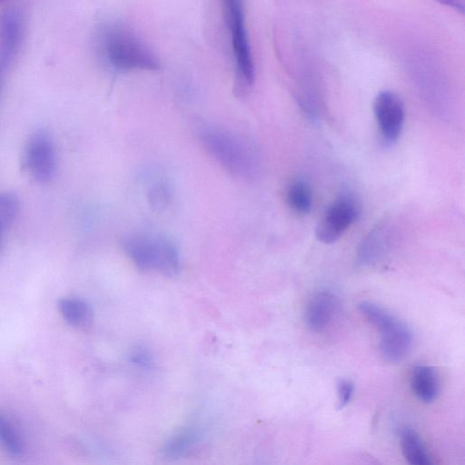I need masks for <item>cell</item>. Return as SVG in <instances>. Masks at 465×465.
<instances>
[{"label":"cell","instance_id":"obj_1","mask_svg":"<svg viewBox=\"0 0 465 465\" xmlns=\"http://www.w3.org/2000/svg\"><path fill=\"white\" fill-rule=\"evenodd\" d=\"M200 135L208 152L230 173L243 180L258 176V155L242 137L227 130L209 126L203 128Z\"/></svg>","mask_w":465,"mask_h":465},{"label":"cell","instance_id":"obj_2","mask_svg":"<svg viewBox=\"0 0 465 465\" xmlns=\"http://www.w3.org/2000/svg\"><path fill=\"white\" fill-rule=\"evenodd\" d=\"M122 244L128 257L143 271H157L169 277L179 272V252L165 237L136 233L125 237Z\"/></svg>","mask_w":465,"mask_h":465},{"label":"cell","instance_id":"obj_3","mask_svg":"<svg viewBox=\"0 0 465 465\" xmlns=\"http://www.w3.org/2000/svg\"><path fill=\"white\" fill-rule=\"evenodd\" d=\"M104 46L109 63L119 70L160 68L156 54L126 27L114 25L104 35Z\"/></svg>","mask_w":465,"mask_h":465},{"label":"cell","instance_id":"obj_4","mask_svg":"<svg viewBox=\"0 0 465 465\" xmlns=\"http://www.w3.org/2000/svg\"><path fill=\"white\" fill-rule=\"evenodd\" d=\"M361 313L381 333L380 351L389 362H398L409 353L412 345V333L409 327L381 306L361 302L358 305Z\"/></svg>","mask_w":465,"mask_h":465},{"label":"cell","instance_id":"obj_5","mask_svg":"<svg viewBox=\"0 0 465 465\" xmlns=\"http://www.w3.org/2000/svg\"><path fill=\"white\" fill-rule=\"evenodd\" d=\"M224 15L231 31L232 45L236 64V90L244 92L255 78L254 64L248 41L242 0H222Z\"/></svg>","mask_w":465,"mask_h":465},{"label":"cell","instance_id":"obj_6","mask_svg":"<svg viewBox=\"0 0 465 465\" xmlns=\"http://www.w3.org/2000/svg\"><path fill=\"white\" fill-rule=\"evenodd\" d=\"M25 164L31 176L40 183H48L57 171L54 142L45 130L35 131L25 148Z\"/></svg>","mask_w":465,"mask_h":465},{"label":"cell","instance_id":"obj_7","mask_svg":"<svg viewBox=\"0 0 465 465\" xmlns=\"http://www.w3.org/2000/svg\"><path fill=\"white\" fill-rule=\"evenodd\" d=\"M360 213L358 203L351 196H341L325 211L315 227L316 238L323 243H332L357 220Z\"/></svg>","mask_w":465,"mask_h":465},{"label":"cell","instance_id":"obj_8","mask_svg":"<svg viewBox=\"0 0 465 465\" xmlns=\"http://www.w3.org/2000/svg\"><path fill=\"white\" fill-rule=\"evenodd\" d=\"M373 113L382 143L392 145L403 129L405 109L402 100L392 91H382L374 99Z\"/></svg>","mask_w":465,"mask_h":465},{"label":"cell","instance_id":"obj_9","mask_svg":"<svg viewBox=\"0 0 465 465\" xmlns=\"http://www.w3.org/2000/svg\"><path fill=\"white\" fill-rule=\"evenodd\" d=\"M24 28V18L17 8L9 7L0 14V68L5 67L16 56Z\"/></svg>","mask_w":465,"mask_h":465},{"label":"cell","instance_id":"obj_10","mask_svg":"<svg viewBox=\"0 0 465 465\" xmlns=\"http://www.w3.org/2000/svg\"><path fill=\"white\" fill-rule=\"evenodd\" d=\"M393 240V230L388 223H382L371 229L362 239L357 260L361 265H372L381 261L388 253Z\"/></svg>","mask_w":465,"mask_h":465},{"label":"cell","instance_id":"obj_11","mask_svg":"<svg viewBox=\"0 0 465 465\" xmlns=\"http://www.w3.org/2000/svg\"><path fill=\"white\" fill-rule=\"evenodd\" d=\"M338 299L333 292L321 290L312 294L304 312L306 324L314 331L325 330L338 310Z\"/></svg>","mask_w":465,"mask_h":465},{"label":"cell","instance_id":"obj_12","mask_svg":"<svg viewBox=\"0 0 465 465\" xmlns=\"http://www.w3.org/2000/svg\"><path fill=\"white\" fill-rule=\"evenodd\" d=\"M411 387L416 397L426 403L435 401L439 381L435 370L429 365H417L411 375Z\"/></svg>","mask_w":465,"mask_h":465},{"label":"cell","instance_id":"obj_13","mask_svg":"<svg viewBox=\"0 0 465 465\" xmlns=\"http://www.w3.org/2000/svg\"><path fill=\"white\" fill-rule=\"evenodd\" d=\"M201 439V431L194 427L180 429L165 440L162 452L168 458L182 457L200 442Z\"/></svg>","mask_w":465,"mask_h":465},{"label":"cell","instance_id":"obj_14","mask_svg":"<svg viewBox=\"0 0 465 465\" xmlns=\"http://www.w3.org/2000/svg\"><path fill=\"white\" fill-rule=\"evenodd\" d=\"M58 308L64 319L74 327H87L93 322L92 307L83 299L76 297L60 299Z\"/></svg>","mask_w":465,"mask_h":465},{"label":"cell","instance_id":"obj_15","mask_svg":"<svg viewBox=\"0 0 465 465\" xmlns=\"http://www.w3.org/2000/svg\"><path fill=\"white\" fill-rule=\"evenodd\" d=\"M401 449L405 460L412 465H430L428 450L420 435L410 428L402 430L401 434Z\"/></svg>","mask_w":465,"mask_h":465},{"label":"cell","instance_id":"obj_16","mask_svg":"<svg viewBox=\"0 0 465 465\" xmlns=\"http://www.w3.org/2000/svg\"><path fill=\"white\" fill-rule=\"evenodd\" d=\"M285 197L289 207L299 214H307L312 209V190L303 180L291 182L287 186Z\"/></svg>","mask_w":465,"mask_h":465},{"label":"cell","instance_id":"obj_17","mask_svg":"<svg viewBox=\"0 0 465 465\" xmlns=\"http://www.w3.org/2000/svg\"><path fill=\"white\" fill-rule=\"evenodd\" d=\"M18 197L10 192L0 193V250L19 213Z\"/></svg>","mask_w":465,"mask_h":465},{"label":"cell","instance_id":"obj_18","mask_svg":"<svg viewBox=\"0 0 465 465\" xmlns=\"http://www.w3.org/2000/svg\"><path fill=\"white\" fill-rule=\"evenodd\" d=\"M0 444L11 455L20 456L23 451L21 439L8 419L0 411Z\"/></svg>","mask_w":465,"mask_h":465},{"label":"cell","instance_id":"obj_19","mask_svg":"<svg viewBox=\"0 0 465 465\" xmlns=\"http://www.w3.org/2000/svg\"><path fill=\"white\" fill-rule=\"evenodd\" d=\"M338 406L344 408L351 401L354 392V383L348 379H341L338 382Z\"/></svg>","mask_w":465,"mask_h":465},{"label":"cell","instance_id":"obj_20","mask_svg":"<svg viewBox=\"0 0 465 465\" xmlns=\"http://www.w3.org/2000/svg\"><path fill=\"white\" fill-rule=\"evenodd\" d=\"M169 195L170 192L167 186L158 184L150 191L149 200L153 206L162 208L167 204Z\"/></svg>","mask_w":465,"mask_h":465},{"label":"cell","instance_id":"obj_21","mask_svg":"<svg viewBox=\"0 0 465 465\" xmlns=\"http://www.w3.org/2000/svg\"><path fill=\"white\" fill-rule=\"evenodd\" d=\"M131 361L139 366L148 367L152 362L149 352L142 347L134 349L131 354Z\"/></svg>","mask_w":465,"mask_h":465},{"label":"cell","instance_id":"obj_22","mask_svg":"<svg viewBox=\"0 0 465 465\" xmlns=\"http://www.w3.org/2000/svg\"><path fill=\"white\" fill-rule=\"evenodd\" d=\"M444 5L455 9L457 12L463 14L465 8V0H437Z\"/></svg>","mask_w":465,"mask_h":465},{"label":"cell","instance_id":"obj_23","mask_svg":"<svg viewBox=\"0 0 465 465\" xmlns=\"http://www.w3.org/2000/svg\"><path fill=\"white\" fill-rule=\"evenodd\" d=\"M0 86H1V73H0Z\"/></svg>","mask_w":465,"mask_h":465},{"label":"cell","instance_id":"obj_24","mask_svg":"<svg viewBox=\"0 0 465 465\" xmlns=\"http://www.w3.org/2000/svg\"><path fill=\"white\" fill-rule=\"evenodd\" d=\"M2 1H4V0H0V3H1Z\"/></svg>","mask_w":465,"mask_h":465}]
</instances>
